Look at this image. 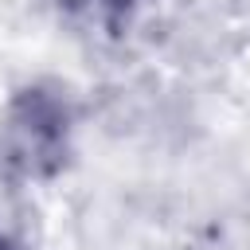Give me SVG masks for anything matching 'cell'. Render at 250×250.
<instances>
[{
    "label": "cell",
    "instance_id": "6da1fadb",
    "mask_svg": "<svg viewBox=\"0 0 250 250\" xmlns=\"http://www.w3.org/2000/svg\"><path fill=\"white\" fill-rule=\"evenodd\" d=\"M0 250H8V246H4V238H0Z\"/></svg>",
    "mask_w": 250,
    "mask_h": 250
}]
</instances>
